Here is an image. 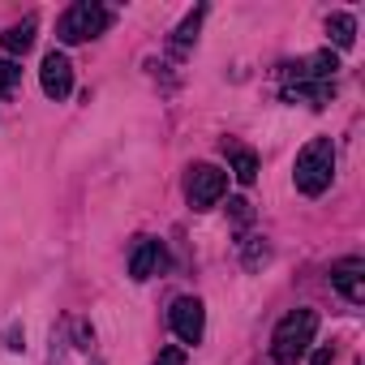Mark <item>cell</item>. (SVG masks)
<instances>
[{"instance_id":"obj_9","label":"cell","mask_w":365,"mask_h":365,"mask_svg":"<svg viewBox=\"0 0 365 365\" xmlns=\"http://www.w3.org/2000/svg\"><path fill=\"white\" fill-rule=\"evenodd\" d=\"M339 69V61H335V52H314V56H305V61H297V65H288V78H297V82H331V73ZM292 82V86H297Z\"/></svg>"},{"instance_id":"obj_2","label":"cell","mask_w":365,"mask_h":365,"mask_svg":"<svg viewBox=\"0 0 365 365\" xmlns=\"http://www.w3.org/2000/svg\"><path fill=\"white\" fill-rule=\"evenodd\" d=\"M331 176H335V146H331V138H309V142L301 146L297 172H292L297 190H301L305 198H318V194L331 185Z\"/></svg>"},{"instance_id":"obj_7","label":"cell","mask_w":365,"mask_h":365,"mask_svg":"<svg viewBox=\"0 0 365 365\" xmlns=\"http://www.w3.org/2000/svg\"><path fill=\"white\" fill-rule=\"evenodd\" d=\"M331 284L339 288L344 301L361 305V301H365V262H361V258H339V262L331 267Z\"/></svg>"},{"instance_id":"obj_4","label":"cell","mask_w":365,"mask_h":365,"mask_svg":"<svg viewBox=\"0 0 365 365\" xmlns=\"http://www.w3.org/2000/svg\"><path fill=\"white\" fill-rule=\"evenodd\" d=\"M185 194H190V207L194 211L215 207L228 194V172H220L215 163H194L190 176H185Z\"/></svg>"},{"instance_id":"obj_6","label":"cell","mask_w":365,"mask_h":365,"mask_svg":"<svg viewBox=\"0 0 365 365\" xmlns=\"http://www.w3.org/2000/svg\"><path fill=\"white\" fill-rule=\"evenodd\" d=\"M39 82H43L48 99H69L73 95V65H69V56L52 48L43 56V65H39Z\"/></svg>"},{"instance_id":"obj_10","label":"cell","mask_w":365,"mask_h":365,"mask_svg":"<svg viewBox=\"0 0 365 365\" xmlns=\"http://www.w3.org/2000/svg\"><path fill=\"white\" fill-rule=\"evenodd\" d=\"M224 150L232 159V176L241 180V185H254V180H258V155L245 150V146H237V142H224Z\"/></svg>"},{"instance_id":"obj_18","label":"cell","mask_w":365,"mask_h":365,"mask_svg":"<svg viewBox=\"0 0 365 365\" xmlns=\"http://www.w3.org/2000/svg\"><path fill=\"white\" fill-rule=\"evenodd\" d=\"M331 361H335V352H331V348H318V352H314V365H331Z\"/></svg>"},{"instance_id":"obj_1","label":"cell","mask_w":365,"mask_h":365,"mask_svg":"<svg viewBox=\"0 0 365 365\" xmlns=\"http://www.w3.org/2000/svg\"><path fill=\"white\" fill-rule=\"evenodd\" d=\"M314 331H318V314L314 309H292L279 318L275 335H271V361L275 365H297L309 344H314Z\"/></svg>"},{"instance_id":"obj_14","label":"cell","mask_w":365,"mask_h":365,"mask_svg":"<svg viewBox=\"0 0 365 365\" xmlns=\"http://www.w3.org/2000/svg\"><path fill=\"white\" fill-rule=\"evenodd\" d=\"M22 82V65H14V61H0V91H14Z\"/></svg>"},{"instance_id":"obj_16","label":"cell","mask_w":365,"mask_h":365,"mask_svg":"<svg viewBox=\"0 0 365 365\" xmlns=\"http://www.w3.org/2000/svg\"><path fill=\"white\" fill-rule=\"evenodd\" d=\"M155 365H185V352H180V348H163L155 356Z\"/></svg>"},{"instance_id":"obj_12","label":"cell","mask_w":365,"mask_h":365,"mask_svg":"<svg viewBox=\"0 0 365 365\" xmlns=\"http://www.w3.org/2000/svg\"><path fill=\"white\" fill-rule=\"evenodd\" d=\"M0 43H5V52H9V56H22V52L35 43V18H26V22L9 26L5 35H0Z\"/></svg>"},{"instance_id":"obj_3","label":"cell","mask_w":365,"mask_h":365,"mask_svg":"<svg viewBox=\"0 0 365 365\" xmlns=\"http://www.w3.org/2000/svg\"><path fill=\"white\" fill-rule=\"evenodd\" d=\"M112 14L99 5V0H78V5H69L56 22V39L61 43H86V39H99L108 31Z\"/></svg>"},{"instance_id":"obj_13","label":"cell","mask_w":365,"mask_h":365,"mask_svg":"<svg viewBox=\"0 0 365 365\" xmlns=\"http://www.w3.org/2000/svg\"><path fill=\"white\" fill-rule=\"evenodd\" d=\"M202 14H207V9L198 5V9H194V14H190L185 22H180V26H176V39H172V48H176V52H185V48H190V43L198 39V26H202Z\"/></svg>"},{"instance_id":"obj_5","label":"cell","mask_w":365,"mask_h":365,"mask_svg":"<svg viewBox=\"0 0 365 365\" xmlns=\"http://www.w3.org/2000/svg\"><path fill=\"white\" fill-rule=\"evenodd\" d=\"M168 322H172L180 344H198L202 331H207V309H202L198 297H176L172 309H168Z\"/></svg>"},{"instance_id":"obj_17","label":"cell","mask_w":365,"mask_h":365,"mask_svg":"<svg viewBox=\"0 0 365 365\" xmlns=\"http://www.w3.org/2000/svg\"><path fill=\"white\" fill-rule=\"evenodd\" d=\"M228 211H232V220H237V224H250V202H245V198H232V202H228Z\"/></svg>"},{"instance_id":"obj_8","label":"cell","mask_w":365,"mask_h":365,"mask_svg":"<svg viewBox=\"0 0 365 365\" xmlns=\"http://www.w3.org/2000/svg\"><path fill=\"white\" fill-rule=\"evenodd\" d=\"M163 267H168V254H163V245H159L155 237H142V241L133 245V258H129V275L142 284V279L159 275Z\"/></svg>"},{"instance_id":"obj_15","label":"cell","mask_w":365,"mask_h":365,"mask_svg":"<svg viewBox=\"0 0 365 365\" xmlns=\"http://www.w3.org/2000/svg\"><path fill=\"white\" fill-rule=\"evenodd\" d=\"M267 258V245L258 241V237H250V245H245V267H258Z\"/></svg>"},{"instance_id":"obj_11","label":"cell","mask_w":365,"mask_h":365,"mask_svg":"<svg viewBox=\"0 0 365 365\" xmlns=\"http://www.w3.org/2000/svg\"><path fill=\"white\" fill-rule=\"evenodd\" d=\"M327 35H331V43H335L339 52H348V48L356 43V18H352V14H331V18H327Z\"/></svg>"}]
</instances>
